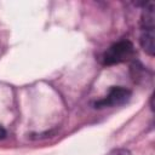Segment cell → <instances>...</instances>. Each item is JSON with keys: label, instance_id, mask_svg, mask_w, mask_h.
Here are the masks:
<instances>
[{"label": "cell", "instance_id": "cell-1", "mask_svg": "<svg viewBox=\"0 0 155 155\" xmlns=\"http://www.w3.org/2000/svg\"><path fill=\"white\" fill-rule=\"evenodd\" d=\"M133 56L134 47L132 42L128 40H121L107 48V51L102 54V63L103 65H114L127 62L133 58Z\"/></svg>", "mask_w": 155, "mask_h": 155}, {"label": "cell", "instance_id": "cell-2", "mask_svg": "<svg viewBox=\"0 0 155 155\" xmlns=\"http://www.w3.org/2000/svg\"><path fill=\"white\" fill-rule=\"evenodd\" d=\"M131 97V91L122 86H114L110 88L109 93L102 99L94 103V108H107V107H117L128 102Z\"/></svg>", "mask_w": 155, "mask_h": 155}, {"label": "cell", "instance_id": "cell-3", "mask_svg": "<svg viewBox=\"0 0 155 155\" xmlns=\"http://www.w3.org/2000/svg\"><path fill=\"white\" fill-rule=\"evenodd\" d=\"M155 25V13H154V2L149 1L144 5L142 16H140V28L142 30L154 29Z\"/></svg>", "mask_w": 155, "mask_h": 155}, {"label": "cell", "instance_id": "cell-4", "mask_svg": "<svg viewBox=\"0 0 155 155\" xmlns=\"http://www.w3.org/2000/svg\"><path fill=\"white\" fill-rule=\"evenodd\" d=\"M139 44L142 48L144 50L145 53L149 56H154L155 53V34L154 29H148V30H142L140 36H139Z\"/></svg>", "mask_w": 155, "mask_h": 155}, {"label": "cell", "instance_id": "cell-5", "mask_svg": "<svg viewBox=\"0 0 155 155\" xmlns=\"http://www.w3.org/2000/svg\"><path fill=\"white\" fill-rule=\"evenodd\" d=\"M108 155H131V154L126 149H115V150L110 151Z\"/></svg>", "mask_w": 155, "mask_h": 155}, {"label": "cell", "instance_id": "cell-6", "mask_svg": "<svg viewBox=\"0 0 155 155\" xmlns=\"http://www.w3.org/2000/svg\"><path fill=\"white\" fill-rule=\"evenodd\" d=\"M5 136H6V131L4 130V127H2V126H0V139L5 138Z\"/></svg>", "mask_w": 155, "mask_h": 155}]
</instances>
